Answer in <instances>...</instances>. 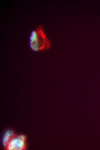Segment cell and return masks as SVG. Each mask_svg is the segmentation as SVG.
<instances>
[{"label": "cell", "mask_w": 100, "mask_h": 150, "mask_svg": "<svg viewBox=\"0 0 100 150\" xmlns=\"http://www.w3.org/2000/svg\"><path fill=\"white\" fill-rule=\"evenodd\" d=\"M30 48L34 52L47 50L51 46V42L48 39L42 24L38 25L31 32L29 38Z\"/></svg>", "instance_id": "cell-1"}, {"label": "cell", "mask_w": 100, "mask_h": 150, "mask_svg": "<svg viewBox=\"0 0 100 150\" xmlns=\"http://www.w3.org/2000/svg\"><path fill=\"white\" fill-rule=\"evenodd\" d=\"M26 136L23 134L15 135L5 147L6 150H24L26 148Z\"/></svg>", "instance_id": "cell-2"}, {"label": "cell", "mask_w": 100, "mask_h": 150, "mask_svg": "<svg viewBox=\"0 0 100 150\" xmlns=\"http://www.w3.org/2000/svg\"><path fill=\"white\" fill-rule=\"evenodd\" d=\"M15 135L13 131L7 130L4 134L2 139V144L5 148L11 138Z\"/></svg>", "instance_id": "cell-3"}]
</instances>
